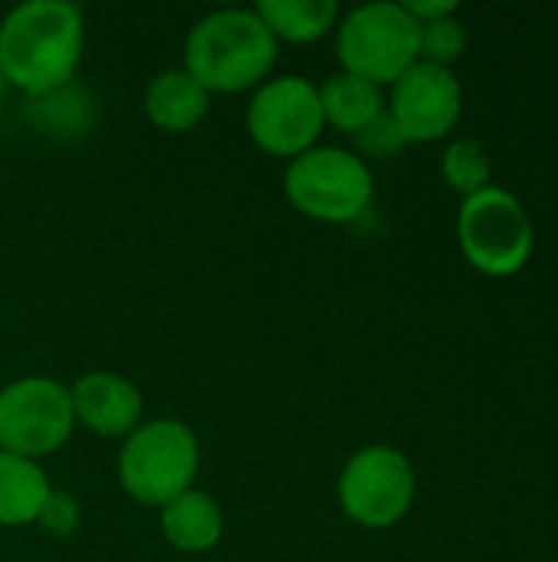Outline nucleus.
Masks as SVG:
<instances>
[{
  "label": "nucleus",
  "mask_w": 558,
  "mask_h": 562,
  "mask_svg": "<svg viewBox=\"0 0 558 562\" xmlns=\"http://www.w3.org/2000/svg\"><path fill=\"white\" fill-rule=\"evenodd\" d=\"M86 53V20L69 0H26L0 20V69L30 99L66 89Z\"/></svg>",
  "instance_id": "f257e3e1"
},
{
  "label": "nucleus",
  "mask_w": 558,
  "mask_h": 562,
  "mask_svg": "<svg viewBox=\"0 0 558 562\" xmlns=\"http://www.w3.org/2000/svg\"><path fill=\"white\" fill-rule=\"evenodd\" d=\"M280 43L253 7H224L201 16L184 40V69L214 95L257 89L270 79Z\"/></svg>",
  "instance_id": "f03ea898"
},
{
  "label": "nucleus",
  "mask_w": 558,
  "mask_h": 562,
  "mask_svg": "<svg viewBox=\"0 0 558 562\" xmlns=\"http://www.w3.org/2000/svg\"><path fill=\"white\" fill-rule=\"evenodd\" d=\"M201 471L197 435L178 418L141 422L118 451V484L141 504L161 510L174 497L194 487Z\"/></svg>",
  "instance_id": "7ed1b4c3"
},
{
  "label": "nucleus",
  "mask_w": 558,
  "mask_h": 562,
  "mask_svg": "<svg viewBox=\"0 0 558 562\" xmlns=\"http://www.w3.org/2000/svg\"><path fill=\"white\" fill-rule=\"evenodd\" d=\"M283 194L309 221L352 224L375 198V178L365 158L339 145H316L283 171Z\"/></svg>",
  "instance_id": "20e7f679"
},
{
  "label": "nucleus",
  "mask_w": 558,
  "mask_h": 562,
  "mask_svg": "<svg viewBox=\"0 0 558 562\" xmlns=\"http://www.w3.org/2000/svg\"><path fill=\"white\" fill-rule=\"evenodd\" d=\"M335 56L342 72L391 86L421 59V23H414L401 3H362L339 20Z\"/></svg>",
  "instance_id": "39448f33"
},
{
  "label": "nucleus",
  "mask_w": 558,
  "mask_h": 562,
  "mask_svg": "<svg viewBox=\"0 0 558 562\" xmlns=\"http://www.w3.org/2000/svg\"><path fill=\"white\" fill-rule=\"evenodd\" d=\"M457 237L467 263L487 277H513L533 257V221L526 207L497 184L460 204Z\"/></svg>",
  "instance_id": "423d86ee"
},
{
  "label": "nucleus",
  "mask_w": 558,
  "mask_h": 562,
  "mask_svg": "<svg viewBox=\"0 0 558 562\" xmlns=\"http://www.w3.org/2000/svg\"><path fill=\"white\" fill-rule=\"evenodd\" d=\"M76 431L69 389L46 375L13 379L0 389V451L43 461Z\"/></svg>",
  "instance_id": "0eeeda50"
},
{
  "label": "nucleus",
  "mask_w": 558,
  "mask_h": 562,
  "mask_svg": "<svg viewBox=\"0 0 558 562\" xmlns=\"http://www.w3.org/2000/svg\"><path fill=\"white\" fill-rule=\"evenodd\" d=\"M414 468L388 445H368L349 458L339 474V507L365 530H388L401 524L414 504Z\"/></svg>",
  "instance_id": "6e6552de"
},
{
  "label": "nucleus",
  "mask_w": 558,
  "mask_h": 562,
  "mask_svg": "<svg viewBox=\"0 0 558 562\" xmlns=\"http://www.w3.org/2000/svg\"><path fill=\"white\" fill-rule=\"evenodd\" d=\"M326 128L319 86L306 76H273L257 86L247 105V132L253 145L276 158H299L319 145Z\"/></svg>",
  "instance_id": "1a4fd4ad"
},
{
  "label": "nucleus",
  "mask_w": 558,
  "mask_h": 562,
  "mask_svg": "<svg viewBox=\"0 0 558 562\" xmlns=\"http://www.w3.org/2000/svg\"><path fill=\"white\" fill-rule=\"evenodd\" d=\"M388 115L401 128L405 142H437L454 132L464 112V92L454 69L418 59L398 82H391Z\"/></svg>",
  "instance_id": "9d476101"
},
{
  "label": "nucleus",
  "mask_w": 558,
  "mask_h": 562,
  "mask_svg": "<svg viewBox=\"0 0 558 562\" xmlns=\"http://www.w3.org/2000/svg\"><path fill=\"white\" fill-rule=\"evenodd\" d=\"M69 402L76 425L89 428L99 438H128L145 415V398L138 385L118 372L95 369L69 385Z\"/></svg>",
  "instance_id": "9b49d317"
},
{
  "label": "nucleus",
  "mask_w": 558,
  "mask_h": 562,
  "mask_svg": "<svg viewBox=\"0 0 558 562\" xmlns=\"http://www.w3.org/2000/svg\"><path fill=\"white\" fill-rule=\"evenodd\" d=\"M210 109V92L184 69H164L158 72L145 89V115L155 128L168 135L194 132Z\"/></svg>",
  "instance_id": "f8f14e48"
},
{
  "label": "nucleus",
  "mask_w": 558,
  "mask_h": 562,
  "mask_svg": "<svg viewBox=\"0 0 558 562\" xmlns=\"http://www.w3.org/2000/svg\"><path fill=\"white\" fill-rule=\"evenodd\" d=\"M161 537L181 553H207L224 537V514L207 491H184L161 510Z\"/></svg>",
  "instance_id": "ddd939ff"
},
{
  "label": "nucleus",
  "mask_w": 558,
  "mask_h": 562,
  "mask_svg": "<svg viewBox=\"0 0 558 562\" xmlns=\"http://www.w3.org/2000/svg\"><path fill=\"white\" fill-rule=\"evenodd\" d=\"M53 484L39 461L0 451V527H33Z\"/></svg>",
  "instance_id": "4468645a"
},
{
  "label": "nucleus",
  "mask_w": 558,
  "mask_h": 562,
  "mask_svg": "<svg viewBox=\"0 0 558 562\" xmlns=\"http://www.w3.org/2000/svg\"><path fill=\"white\" fill-rule=\"evenodd\" d=\"M319 102H322V119L326 125L339 132H362L372 119L385 112V95L382 86L358 79L352 72H335L319 86Z\"/></svg>",
  "instance_id": "2eb2a0df"
},
{
  "label": "nucleus",
  "mask_w": 558,
  "mask_h": 562,
  "mask_svg": "<svg viewBox=\"0 0 558 562\" xmlns=\"http://www.w3.org/2000/svg\"><path fill=\"white\" fill-rule=\"evenodd\" d=\"M276 43H316L339 26L332 0H260L253 7Z\"/></svg>",
  "instance_id": "dca6fc26"
},
{
  "label": "nucleus",
  "mask_w": 558,
  "mask_h": 562,
  "mask_svg": "<svg viewBox=\"0 0 558 562\" xmlns=\"http://www.w3.org/2000/svg\"><path fill=\"white\" fill-rule=\"evenodd\" d=\"M441 171H444V181L467 201L480 191L490 188V178H493V168H490V155L487 148L477 142V138H454L447 148H444V158H441Z\"/></svg>",
  "instance_id": "f3484780"
},
{
  "label": "nucleus",
  "mask_w": 558,
  "mask_h": 562,
  "mask_svg": "<svg viewBox=\"0 0 558 562\" xmlns=\"http://www.w3.org/2000/svg\"><path fill=\"white\" fill-rule=\"evenodd\" d=\"M467 49V30L457 16H444L434 23L421 26V59L451 69V63H457Z\"/></svg>",
  "instance_id": "a211bd4d"
},
{
  "label": "nucleus",
  "mask_w": 558,
  "mask_h": 562,
  "mask_svg": "<svg viewBox=\"0 0 558 562\" xmlns=\"http://www.w3.org/2000/svg\"><path fill=\"white\" fill-rule=\"evenodd\" d=\"M352 138H355L358 151L368 155V158H391V155H398V151L408 145L405 135H401V128H398L395 119L388 115V109H385L378 119H372L362 132H355Z\"/></svg>",
  "instance_id": "6ab92c4d"
},
{
  "label": "nucleus",
  "mask_w": 558,
  "mask_h": 562,
  "mask_svg": "<svg viewBox=\"0 0 558 562\" xmlns=\"http://www.w3.org/2000/svg\"><path fill=\"white\" fill-rule=\"evenodd\" d=\"M79 520H82V510H79L76 497L53 487L49 501L43 504V510L36 517V527L49 537H72L79 530Z\"/></svg>",
  "instance_id": "aec40b11"
},
{
  "label": "nucleus",
  "mask_w": 558,
  "mask_h": 562,
  "mask_svg": "<svg viewBox=\"0 0 558 562\" xmlns=\"http://www.w3.org/2000/svg\"><path fill=\"white\" fill-rule=\"evenodd\" d=\"M401 7H405L408 16H411L414 23H421V26L457 13V3H454V0H405Z\"/></svg>",
  "instance_id": "412c9836"
},
{
  "label": "nucleus",
  "mask_w": 558,
  "mask_h": 562,
  "mask_svg": "<svg viewBox=\"0 0 558 562\" xmlns=\"http://www.w3.org/2000/svg\"><path fill=\"white\" fill-rule=\"evenodd\" d=\"M10 86H7V79H3V69H0V99H3V92H7Z\"/></svg>",
  "instance_id": "4be33fe9"
}]
</instances>
